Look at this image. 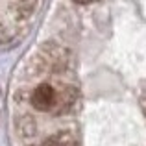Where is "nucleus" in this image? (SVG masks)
Here are the masks:
<instances>
[{
	"instance_id": "1",
	"label": "nucleus",
	"mask_w": 146,
	"mask_h": 146,
	"mask_svg": "<svg viewBox=\"0 0 146 146\" xmlns=\"http://www.w3.org/2000/svg\"><path fill=\"white\" fill-rule=\"evenodd\" d=\"M32 104L39 111H50L54 106H57V93L54 91L52 85L41 83L39 87H35L32 94Z\"/></svg>"
},
{
	"instance_id": "2",
	"label": "nucleus",
	"mask_w": 146,
	"mask_h": 146,
	"mask_svg": "<svg viewBox=\"0 0 146 146\" xmlns=\"http://www.w3.org/2000/svg\"><path fill=\"white\" fill-rule=\"evenodd\" d=\"M41 146H78V141L68 131H57L56 135L48 137Z\"/></svg>"
},
{
	"instance_id": "3",
	"label": "nucleus",
	"mask_w": 146,
	"mask_h": 146,
	"mask_svg": "<svg viewBox=\"0 0 146 146\" xmlns=\"http://www.w3.org/2000/svg\"><path fill=\"white\" fill-rule=\"evenodd\" d=\"M74 2H78V4H87V2H91V0H74Z\"/></svg>"
}]
</instances>
